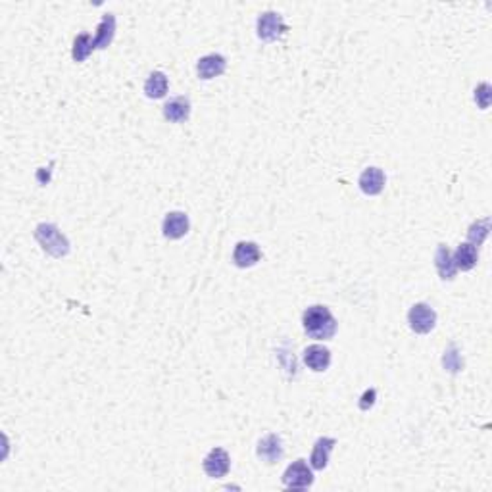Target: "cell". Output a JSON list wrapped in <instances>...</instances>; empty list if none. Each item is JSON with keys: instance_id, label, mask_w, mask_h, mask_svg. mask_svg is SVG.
<instances>
[{"instance_id": "1", "label": "cell", "mask_w": 492, "mask_h": 492, "mask_svg": "<svg viewBox=\"0 0 492 492\" xmlns=\"http://www.w3.org/2000/svg\"><path fill=\"white\" fill-rule=\"evenodd\" d=\"M302 325L310 339L315 341H329L336 333V320L327 306H310L302 315Z\"/></svg>"}, {"instance_id": "2", "label": "cell", "mask_w": 492, "mask_h": 492, "mask_svg": "<svg viewBox=\"0 0 492 492\" xmlns=\"http://www.w3.org/2000/svg\"><path fill=\"white\" fill-rule=\"evenodd\" d=\"M33 237L41 245V248L53 258H64L71 250L67 237L54 224H39Z\"/></svg>"}, {"instance_id": "3", "label": "cell", "mask_w": 492, "mask_h": 492, "mask_svg": "<svg viewBox=\"0 0 492 492\" xmlns=\"http://www.w3.org/2000/svg\"><path fill=\"white\" fill-rule=\"evenodd\" d=\"M408 323H410V329L414 333L418 335H427L431 333L435 329V323H437V312L432 310L429 304H414L408 312Z\"/></svg>"}, {"instance_id": "4", "label": "cell", "mask_w": 492, "mask_h": 492, "mask_svg": "<svg viewBox=\"0 0 492 492\" xmlns=\"http://www.w3.org/2000/svg\"><path fill=\"white\" fill-rule=\"evenodd\" d=\"M283 483L291 491H304L308 486H312L313 473L312 467H308L306 460L292 462L283 473Z\"/></svg>"}, {"instance_id": "5", "label": "cell", "mask_w": 492, "mask_h": 492, "mask_svg": "<svg viewBox=\"0 0 492 492\" xmlns=\"http://www.w3.org/2000/svg\"><path fill=\"white\" fill-rule=\"evenodd\" d=\"M287 31V25L283 22V15L277 12H264L258 18V37L261 41H277L281 39Z\"/></svg>"}, {"instance_id": "6", "label": "cell", "mask_w": 492, "mask_h": 492, "mask_svg": "<svg viewBox=\"0 0 492 492\" xmlns=\"http://www.w3.org/2000/svg\"><path fill=\"white\" fill-rule=\"evenodd\" d=\"M202 467L206 471V475L212 479H221L229 473L231 467V458L225 452L224 448H212L208 456L204 458Z\"/></svg>"}, {"instance_id": "7", "label": "cell", "mask_w": 492, "mask_h": 492, "mask_svg": "<svg viewBox=\"0 0 492 492\" xmlns=\"http://www.w3.org/2000/svg\"><path fill=\"white\" fill-rule=\"evenodd\" d=\"M283 440H281V437L275 435V432L266 435V437L258 442V448H256V456L260 458L261 462L266 463H277L283 458Z\"/></svg>"}, {"instance_id": "8", "label": "cell", "mask_w": 492, "mask_h": 492, "mask_svg": "<svg viewBox=\"0 0 492 492\" xmlns=\"http://www.w3.org/2000/svg\"><path fill=\"white\" fill-rule=\"evenodd\" d=\"M261 258L260 246L252 240H240L233 250V261L237 268H252Z\"/></svg>"}, {"instance_id": "9", "label": "cell", "mask_w": 492, "mask_h": 492, "mask_svg": "<svg viewBox=\"0 0 492 492\" xmlns=\"http://www.w3.org/2000/svg\"><path fill=\"white\" fill-rule=\"evenodd\" d=\"M189 216L183 212H170L164 217V224H162V231H164L165 239H183L186 233H189Z\"/></svg>"}, {"instance_id": "10", "label": "cell", "mask_w": 492, "mask_h": 492, "mask_svg": "<svg viewBox=\"0 0 492 492\" xmlns=\"http://www.w3.org/2000/svg\"><path fill=\"white\" fill-rule=\"evenodd\" d=\"M385 183H387V177H385V172L381 168H367V170L362 172L358 181L362 193L367 194V196H377L379 193H383Z\"/></svg>"}, {"instance_id": "11", "label": "cell", "mask_w": 492, "mask_h": 492, "mask_svg": "<svg viewBox=\"0 0 492 492\" xmlns=\"http://www.w3.org/2000/svg\"><path fill=\"white\" fill-rule=\"evenodd\" d=\"M336 446V440L331 437H320L313 444L312 456H310V467L312 470H325L329 463V456L333 452V448Z\"/></svg>"}, {"instance_id": "12", "label": "cell", "mask_w": 492, "mask_h": 492, "mask_svg": "<svg viewBox=\"0 0 492 492\" xmlns=\"http://www.w3.org/2000/svg\"><path fill=\"white\" fill-rule=\"evenodd\" d=\"M304 364L312 371H325L329 364H331V350H329L327 346H323V344H312V346H308L306 350H304Z\"/></svg>"}, {"instance_id": "13", "label": "cell", "mask_w": 492, "mask_h": 492, "mask_svg": "<svg viewBox=\"0 0 492 492\" xmlns=\"http://www.w3.org/2000/svg\"><path fill=\"white\" fill-rule=\"evenodd\" d=\"M227 67V62L221 54H208L198 60L196 64V74L200 79H214L217 75H221Z\"/></svg>"}, {"instance_id": "14", "label": "cell", "mask_w": 492, "mask_h": 492, "mask_svg": "<svg viewBox=\"0 0 492 492\" xmlns=\"http://www.w3.org/2000/svg\"><path fill=\"white\" fill-rule=\"evenodd\" d=\"M435 268L439 271L440 279L444 281H452L456 277V264L452 258V252L448 250L446 245L437 246V254H435Z\"/></svg>"}, {"instance_id": "15", "label": "cell", "mask_w": 492, "mask_h": 492, "mask_svg": "<svg viewBox=\"0 0 492 492\" xmlns=\"http://www.w3.org/2000/svg\"><path fill=\"white\" fill-rule=\"evenodd\" d=\"M191 116V102L185 97H175L164 104V118L172 123H181Z\"/></svg>"}, {"instance_id": "16", "label": "cell", "mask_w": 492, "mask_h": 492, "mask_svg": "<svg viewBox=\"0 0 492 492\" xmlns=\"http://www.w3.org/2000/svg\"><path fill=\"white\" fill-rule=\"evenodd\" d=\"M454 258L456 269H462V271H470L477 266L479 260V252L477 246H473L471 242H463L456 248V252L452 254Z\"/></svg>"}, {"instance_id": "17", "label": "cell", "mask_w": 492, "mask_h": 492, "mask_svg": "<svg viewBox=\"0 0 492 492\" xmlns=\"http://www.w3.org/2000/svg\"><path fill=\"white\" fill-rule=\"evenodd\" d=\"M114 35H116V18L112 14H106L102 18V22L98 23L97 35H95V46L104 50L112 43Z\"/></svg>"}, {"instance_id": "18", "label": "cell", "mask_w": 492, "mask_h": 492, "mask_svg": "<svg viewBox=\"0 0 492 492\" xmlns=\"http://www.w3.org/2000/svg\"><path fill=\"white\" fill-rule=\"evenodd\" d=\"M168 87H170V83H168V77H165L164 71H154V74L149 75V79L144 83V95L149 98L158 100V98L165 97Z\"/></svg>"}, {"instance_id": "19", "label": "cell", "mask_w": 492, "mask_h": 492, "mask_svg": "<svg viewBox=\"0 0 492 492\" xmlns=\"http://www.w3.org/2000/svg\"><path fill=\"white\" fill-rule=\"evenodd\" d=\"M95 48H97V46H95V39L90 37L89 33H81V35L75 37L71 56H74L75 62H83L89 58Z\"/></svg>"}, {"instance_id": "20", "label": "cell", "mask_w": 492, "mask_h": 492, "mask_svg": "<svg viewBox=\"0 0 492 492\" xmlns=\"http://www.w3.org/2000/svg\"><path fill=\"white\" fill-rule=\"evenodd\" d=\"M488 233H491V217H485V219H479L471 225L470 231H467V239L473 246H481L488 237Z\"/></svg>"}, {"instance_id": "21", "label": "cell", "mask_w": 492, "mask_h": 492, "mask_svg": "<svg viewBox=\"0 0 492 492\" xmlns=\"http://www.w3.org/2000/svg\"><path fill=\"white\" fill-rule=\"evenodd\" d=\"M442 364H444V367H446L448 371H452V373H458L463 367L462 356L458 354V350H456L454 344H450V346H448V350L444 352V358H442Z\"/></svg>"}, {"instance_id": "22", "label": "cell", "mask_w": 492, "mask_h": 492, "mask_svg": "<svg viewBox=\"0 0 492 492\" xmlns=\"http://www.w3.org/2000/svg\"><path fill=\"white\" fill-rule=\"evenodd\" d=\"M491 90L492 89L488 83H481L477 89H475V102H477L481 110H486V108L491 106V98H492Z\"/></svg>"}, {"instance_id": "23", "label": "cell", "mask_w": 492, "mask_h": 492, "mask_svg": "<svg viewBox=\"0 0 492 492\" xmlns=\"http://www.w3.org/2000/svg\"><path fill=\"white\" fill-rule=\"evenodd\" d=\"M375 398H377V390L375 388H367L364 396L360 398V410H369L373 404H375Z\"/></svg>"}]
</instances>
